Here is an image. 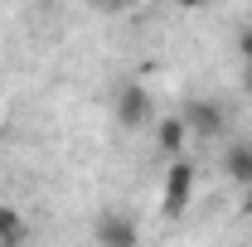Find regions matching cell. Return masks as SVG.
Listing matches in <instances>:
<instances>
[{
    "label": "cell",
    "mask_w": 252,
    "mask_h": 247,
    "mask_svg": "<svg viewBox=\"0 0 252 247\" xmlns=\"http://www.w3.org/2000/svg\"><path fill=\"white\" fill-rule=\"evenodd\" d=\"M117 122L126 131H136V126L151 122V93L141 88V83H126L122 93H117Z\"/></svg>",
    "instance_id": "3957f363"
},
{
    "label": "cell",
    "mask_w": 252,
    "mask_h": 247,
    "mask_svg": "<svg viewBox=\"0 0 252 247\" xmlns=\"http://www.w3.org/2000/svg\"><path fill=\"white\" fill-rule=\"evenodd\" d=\"M223 175H228L238 189L252 185V141H233V146L223 151Z\"/></svg>",
    "instance_id": "5b68a950"
},
{
    "label": "cell",
    "mask_w": 252,
    "mask_h": 247,
    "mask_svg": "<svg viewBox=\"0 0 252 247\" xmlns=\"http://www.w3.org/2000/svg\"><path fill=\"white\" fill-rule=\"evenodd\" d=\"M107 5H136V0H107Z\"/></svg>",
    "instance_id": "7c38bea8"
},
{
    "label": "cell",
    "mask_w": 252,
    "mask_h": 247,
    "mask_svg": "<svg viewBox=\"0 0 252 247\" xmlns=\"http://www.w3.org/2000/svg\"><path fill=\"white\" fill-rule=\"evenodd\" d=\"M180 10H209V5H219V0H175Z\"/></svg>",
    "instance_id": "9c48e42d"
},
{
    "label": "cell",
    "mask_w": 252,
    "mask_h": 247,
    "mask_svg": "<svg viewBox=\"0 0 252 247\" xmlns=\"http://www.w3.org/2000/svg\"><path fill=\"white\" fill-rule=\"evenodd\" d=\"M243 214H248V218H252V185H248V189H243Z\"/></svg>",
    "instance_id": "8fae6325"
},
{
    "label": "cell",
    "mask_w": 252,
    "mask_h": 247,
    "mask_svg": "<svg viewBox=\"0 0 252 247\" xmlns=\"http://www.w3.org/2000/svg\"><path fill=\"white\" fill-rule=\"evenodd\" d=\"M25 238V218L15 214V209H0V243L10 247V243H20Z\"/></svg>",
    "instance_id": "52a82bcc"
},
{
    "label": "cell",
    "mask_w": 252,
    "mask_h": 247,
    "mask_svg": "<svg viewBox=\"0 0 252 247\" xmlns=\"http://www.w3.org/2000/svg\"><path fill=\"white\" fill-rule=\"evenodd\" d=\"M185 126L189 136H199V141H219L223 131H228V112H223V102H214V97H194V102H185Z\"/></svg>",
    "instance_id": "7a4b0ae2"
},
{
    "label": "cell",
    "mask_w": 252,
    "mask_h": 247,
    "mask_svg": "<svg viewBox=\"0 0 252 247\" xmlns=\"http://www.w3.org/2000/svg\"><path fill=\"white\" fill-rule=\"evenodd\" d=\"M238 54H243V63H252V25L238 30Z\"/></svg>",
    "instance_id": "ba28073f"
},
{
    "label": "cell",
    "mask_w": 252,
    "mask_h": 247,
    "mask_svg": "<svg viewBox=\"0 0 252 247\" xmlns=\"http://www.w3.org/2000/svg\"><path fill=\"white\" fill-rule=\"evenodd\" d=\"M136 238H141L136 223L122 218V214H102V218H97V228H93V243H102V247H131Z\"/></svg>",
    "instance_id": "277c9868"
},
{
    "label": "cell",
    "mask_w": 252,
    "mask_h": 247,
    "mask_svg": "<svg viewBox=\"0 0 252 247\" xmlns=\"http://www.w3.org/2000/svg\"><path fill=\"white\" fill-rule=\"evenodd\" d=\"M194 185H199L194 165H189L185 155H170V165H165V185H160V209H165L170 218H180L189 209V199H194Z\"/></svg>",
    "instance_id": "6da1fadb"
},
{
    "label": "cell",
    "mask_w": 252,
    "mask_h": 247,
    "mask_svg": "<svg viewBox=\"0 0 252 247\" xmlns=\"http://www.w3.org/2000/svg\"><path fill=\"white\" fill-rule=\"evenodd\" d=\"M243 93L252 97V63H243Z\"/></svg>",
    "instance_id": "30bf717a"
},
{
    "label": "cell",
    "mask_w": 252,
    "mask_h": 247,
    "mask_svg": "<svg viewBox=\"0 0 252 247\" xmlns=\"http://www.w3.org/2000/svg\"><path fill=\"white\" fill-rule=\"evenodd\" d=\"M185 141H189L185 117H165V122L156 126V151L160 155H180V151H185Z\"/></svg>",
    "instance_id": "8992f818"
}]
</instances>
